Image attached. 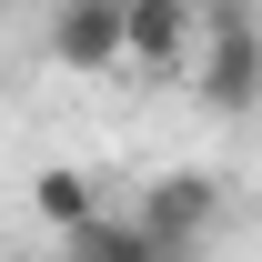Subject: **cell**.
I'll list each match as a JSON object with an SVG mask.
<instances>
[{"mask_svg":"<svg viewBox=\"0 0 262 262\" xmlns=\"http://www.w3.org/2000/svg\"><path fill=\"white\" fill-rule=\"evenodd\" d=\"M121 71L182 81L192 71V0H121Z\"/></svg>","mask_w":262,"mask_h":262,"instance_id":"2","label":"cell"},{"mask_svg":"<svg viewBox=\"0 0 262 262\" xmlns=\"http://www.w3.org/2000/svg\"><path fill=\"white\" fill-rule=\"evenodd\" d=\"M31 212H40V222H51V232H71V222H91L101 202H91V182H81V171H71V162H51V171H40V182H31Z\"/></svg>","mask_w":262,"mask_h":262,"instance_id":"5","label":"cell"},{"mask_svg":"<svg viewBox=\"0 0 262 262\" xmlns=\"http://www.w3.org/2000/svg\"><path fill=\"white\" fill-rule=\"evenodd\" d=\"M151 262H171V252H151ZM182 262H192V252H182Z\"/></svg>","mask_w":262,"mask_h":262,"instance_id":"6","label":"cell"},{"mask_svg":"<svg viewBox=\"0 0 262 262\" xmlns=\"http://www.w3.org/2000/svg\"><path fill=\"white\" fill-rule=\"evenodd\" d=\"M51 61L71 81H111L121 71V0H61L51 10Z\"/></svg>","mask_w":262,"mask_h":262,"instance_id":"3","label":"cell"},{"mask_svg":"<svg viewBox=\"0 0 262 262\" xmlns=\"http://www.w3.org/2000/svg\"><path fill=\"white\" fill-rule=\"evenodd\" d=\"M212 222H222V182L212 171H162L151 192H141V212H131V232L151 242V252H192V242H212Z\"/></svg>","mask_w":262,"mask_h":262,"instance_id":"1","label":"cell"},{"mask_svg":"<svg viewBox=\"0 0 262 262\" xmlns=\"http://www.w3.org/2000/svg\"><path fill=\"white\" fill-rule=\"evenodd\" d=\"M61 242H71V262H151V242L131 232V212H91V222H71Z\"/></svg>","mask_w":262,"mask_h":262,"instance_id":"4","label":"cell"}]
</instances>
